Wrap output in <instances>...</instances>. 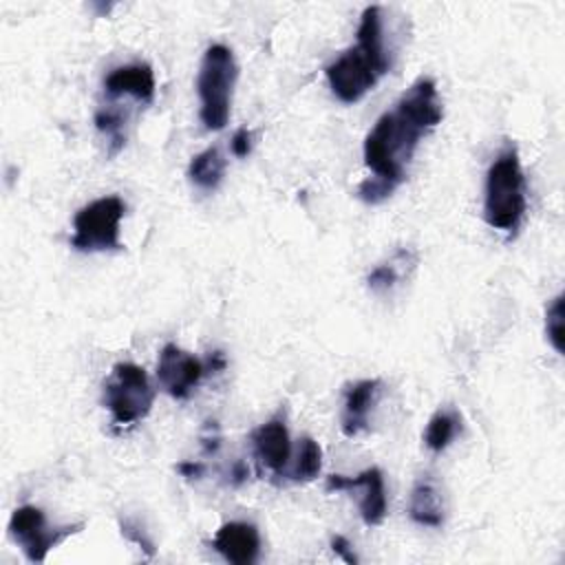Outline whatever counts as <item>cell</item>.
Returning <instances> with one entry per match:
<instances>
[{
	"mask_svg": "<svg viewBox=\"0 0 565 565\" xmlns=\"http://www.w3.org/2000/svg\"><path fill=\"white\" fill-rule=\"evenodd\" d=\"M382 393V380H358L347 386L342 413H340V428L344 437H358L369 428V419L377 397Z\"/></svg>",
	"mask_w": 565,
	"mask_h": 565,
	"instance_id": "8fae6325",
	"label": "cell"
},
{
	"mask_svg": "<svg viewBox=\"0 0 565 565\" xmlns=\"http://www.w3.org/2000/svg\"><path fill=\"white\" fill-rule=\"evenodd\" d=\"M177 470L183 475V477H188V479H196V477H201L203 472H205V466L201 463V461H181L179 466H177Z\"/></svg>",
	"mask_w": 565,
	"mask_h": 565,
	"instance_id": "cb8c5ba5",
	"label": "cell"
},
{
	"mask_svg": "<svg viewBox=\"0 0 565 565\" xmlns=\"http://www.w3.org/2000/svg\"><path fill=\"white\" fill-rule=\"evenodd\" d=\"M82 527H84V523L51 527L46 523L44 512L35 505H20L13 510V514L9 519V534L22 547L26 558L33 563H44L46 554L57 543H62L66 536L79 532Z\"/></svg>",
	"mask_w": 565,
	"mask_h": 565,
	"instance_id": "52a82bcc",
	"label": "cell"
},
{
	"mask_svg": "<svg viewBox=\"0 0 565 565\" xmlns=\"http://www.w3.org/2000/svg\"><path fill=\"white\" fill-rule=\"evenodd\" d=\"M327 490H360L358 497V510L366 525H380L386 516L388 501H386V488H384V475L377 466H371L362 470L355 477L344 475H331L327 477Z\"/></svg>",
	"mask_w": 565,
	"mask_h": 565,
	"instance_id": "9c48e42d",
	"label": "cell"
},
{
	"mask_svg": "<svg viewBox=\"0 0 565 565\" xmlns=\"http://www.w3.org/2000/svg\"><path fill=\"white\" fill-rule=\"evenodd\" d=\"M238 77L234 53L225 44H210L203 53L196 93H199V117L207 130H221L230 121L232 93Z\"/></svg>",
	"mask_w": 565,
	"mask_h": 565,
	"instance_id": "277c9868",
	"label": "cell"
},
{
	"mask_svg": "<svg viewBox=\"0 0 565 565\" xmlns=\"http://www.w3.org/2000/svg\"><path fill=\"white\" fill-rule=\"evenodd\" d=\"M331 550L344 561V563H349V565H358V556H355V552H353V547H351V543L342 536V534H333L331 536Z\"/></svg>",
	"mask_w": 565,
	"mask_h": 565,
	"instance_id": "603a6c76",
	"label": "cell"
},
{
	"mask_svg": "<svg viewBox=\"0 0 565 565\" xmlns=\"http://www.w3.org/2000/svg\"><path fill=\"white\" fill-rule=\"evenodd\" d=\"M126 214V203L117 196H102L79 207L73 218L71 245L77 252H115L121 249L119 225Z\"/></svg>",
	"mask_w": 565,
	"mask_h": 565,
	"instance_id": "8992f818",
	"label": "cell"
},
{
	"mask_svg": "<svg viewBox=\"0 0 565 565\" xmlns=\"http://www.w3.org/2000/svg\"><path fill=\"white\" fill-rule=\"evenodd\" d=\"M545 335L552 349L563 355L565 351V307H563V294H558L545 309Z\"/></svg>",
	"mask_w": 565,
	"mask_h": 565,
	"instance_id": "ffe728a7",
	"label": "cell"
},
{
	"mask_svg": "<svg viewBox=\"0 0 565 565\" xmlns=\"http://www.w3.org/2000/svg\"><path fill=\"white\" fill-rule=\"evenodd\" d=\"M249 439H252L254 457L260 463V468H267L276 477L285 475L291 459V439H289L285 417L280 413L274 415L271 419L260 424Z\"/></svg>",
	"mask_w": 565,
	"mask_h": 565,
	"instance_id": "30bf717a",
	"label": "cell"
},
{
	"mask_svg": "<svg viewBox=\"0 0 565 565\" xmlns=\"http://www.w3.org/2000/svg\"><path fill=\"white\" fill-rule=\"evenodd\" d=\"M212 547L234 565H252L260 556L258 527L247 521L223 523L212 539Z\"/></svg>",
	"mask_w": 565,
	"mask_h": 565,
	"instance_id": "7c38bea8",
	"label": "cell"
},
{
	"mask_svg": "<svg viewBox=\"0 0 565 565\" xmlns=\"http://www.w3.org/2000/svg\"><path fill=\"white\" fill-rule=\"evenodd\" d=\"M119 530L124 534V539H128L130 543H135L139 550H143L148 556H154V543L148 536V532L143 530V525L137 519H119Z\"/></svg>",
	"mask_w": 565,
	"mask_h": 565,
	"instance_id": "44dd1931",
	"label": "cell"
},
{
	"mask_svg": "<svg viewBox=\"0 0 565 565\" xmlns=\"http://www.w3.org/2000/svg\"><path fill=\"white\" fill-rule=\"evenodd\" d=\"M225 174V157L216 146L201 150L188 166L190 181L201 190H216Z\"/></svg>",
	"mask_w": 565,
	"mask_h": 565,
	"instance_id": "9a60e30c",
	"label": "cell"
},
{
	"mask_svg": "<svg viewBox=\"0 0 565 565\" xmlns=\"http://www.w3.org/2000/svg\"><path fill=\"white\" fill-rule=\"evenodd\" d=\"M415 263H417V256H415L413 252L399 249L391 260L377 265V267L369 274V278H366L369 289L375 291V294H386V291H391V289L404 278L406 269H413V267H415Z\"/></svg>",
	"mask_w": 565,
	"mask_h": 565,
	"instance_id": "e0dca14e",
	"label": "cell"
},
{
	"mask_svg": "<svg viewBox=\"0 0 565 565\" xmlns=\"http://www.w3.org/2000/svg\"><path fill=\"white\" fill-rule=\"evenodd\" d=\"M102 402L110 413L115 426L126 428L148 417L154 404V388L143 366L135 362H119L102 386Z\"/></svg>",
	"mask_w": 565,
	"mask_h": 565,
	"instance_id": "5b68a950",
	"label": "cell"
},
{
	"mask_svg": "<svg viewBox=\"0 0 565 565\" xmlns=\"http://www.w3.org/2000/svg\"><path fill=\"white\" fill-rule=\"evenodd\" d=\"M408 516L413 523L424 527H441L446 516V505L441 490L435 479L419 477L411 490L408 499Z\"/></svg>",
	"mask_w": 565,
	"mask_h": 565,
	"instance_id": "5bb4252c",
	"label": "cell"
},
{
	"mask_svg": "<svg viewBox=\"0 0 565 565\" xmlns=\"http://www.w3.org/2000/svg\"><path fill=\"white\" fill-rule=\"evenodd\" d=\"M126 124L128 117L119 108L104 106L95 113V126L108 139V157H115L126 146Z\"/></svg>",
	"mask_w": 565,
	"mask_h": 565,
	"instance_id": "d6986e66",
	"label": "cell"
},
{
	"mask_svg": "<svg viewBox=\"0 0 565 565\" xmlns=\"http://www.w3.org/2000/svg\"><path fill=\"white\" fill-rule=\"evenodd\" d=\"M252 139H254L252 130L238 128V130L232 135V139H230V150H232V154L238 157V159L247 157V154L252 152V143H254Z\"/></svg>",
	"mask_w": 565,
	"mask_h": 565,
	"instance_id": "7402d4cb",
	"label": "cell"
},
{
	"mask_svg": "<svg viewBox=\"0 0 565 565\" xmlns=\"http://www.w3.org/2000/svg\"><path fill=\"white\" fill-rule=\"evenodd\" d=\"M391 68V60L384 46V29H382V9L371 4L362 11L355 46L347 49L338 55L327 68V82L331 93L342 104L360 102L382 75Z\"/></svg>",
	"mask_w": 565,
	"mask_h": 565,
	"instance_id": "7a4b0ae2",
	"label": "cell"
},
{
	"mask_svg": "<svg viewBox=\"0 0 565 565\" xmlns=\"http://www.w3.org/2000/svg\"><path fill=\"white\" fill-rule=\"evenodd\" d=\"M104 90L113 99L132 97L135 102L150 104L154 99V90H157L152 66L146 62H132V64L117 66L104 77Z\"/></svg>",
	"mask_w": 565,
	"mask_h": 565,
	"instance_id": "4fadbf2b",
	"label": "cell"
},
{
	"mask_svg": "<svg viewBox=\"0 0 565 565\" xmlns=\"http://www.w3.org/2000/svg\"><path fill=\"white\" fill-rule=\"evenodd\" d=\"M444 117L437 84L430 77L415 79L402 97L369 130L362 152L375 179L393 190L406 179V168L422 141Z\"/></svg>",
	"mask_w": 565,
	"mask_h": 565,
	"instance_id": "6da1fadb",
	"label": "cell"
},
{
	"mask_svg": "<svg viewBox=\"0 0 565 565\" xmlns=\"http://www.w3.org/2000/svg\"><path fill=\"white\" fill-rule=\"evenodd\" d=\"M320 468H322V448L316 439L311 437H302L298 441V448H296V459H294V466L291 470L287 472V477L291 481H311L320 475Z\"/></svg>",
	"mask_w": 565,
	"mask_h": 565,
	"instance_id": "ac0fdd59",
	"label": "cell"
},
{
	"mask_svg": "<svg viewBox=\"0 0 565 565\" xmlns=\"http://www.w3.org/2000/svg\"><path fill=\"white\" fill-rule=\"evenodd\" d=\"M247 466L243 463V461H238V463H234V468H232V477H234V483L238 486V483H243L245 481V477H247Z\"/></svg>",
	"mask_w": 565,
	"mask_h": 565,
	"instance_id": "d4e9b609",
	"label": "cell"
},
{
	"mask_svg": "<svg viewBox=\"0 0 565 565\" xmlns=\"http://www.w3.org/2000/svg\"><path fill=\"white\" fill-rule=\"evenodd\" d=\"M461 430V415L455 408H439L426 424L424 446L430 452L446 450Z\"/></svg>",
	"mask_w": 565,
	"mask_h": 565,
	"instance_id": "2e32d148",
	"label": "cell"
},
{
	"mask_svg": "<svg viewBox=\"0 0 565 565\" xmlns=\"http://www.w3.org/2000/svg\"><path fill=\"white\" fill-rule=\"evenodd\" d=\"M527 210L525 177L514 146H505L486 172L483 218L490 227L514 236Z\"/></svg>",
	"mask_w": 565,
	"mask_h": 565,
	"instance_id": "3957f363",
	"label": "cell"
},
{
	"mask_svg": "<svg viewBox=\"0 0 565 565\" xmlns=\"http://www.w3.org/2000/svg\"><path fill=\"white\" fill-rule=\"evenodd\" d=\"M207 366L192 353L168 342L157 360V380L161 388L174 399H188L199 386Z\"/></svg>",
	"mask_w": 565,
	"mask_h": 565,
	"instance_id": "ba28073f",
	"label": "cell"
}]
</instances>
